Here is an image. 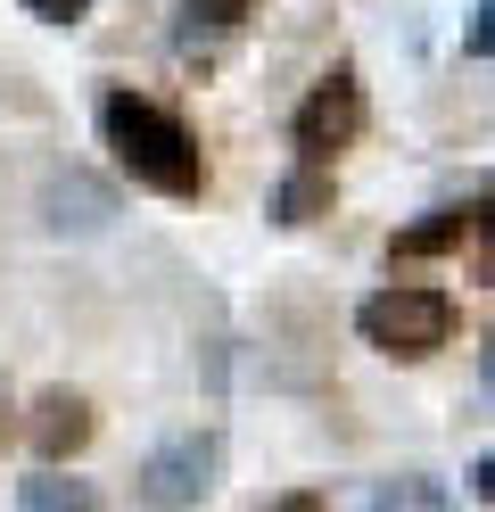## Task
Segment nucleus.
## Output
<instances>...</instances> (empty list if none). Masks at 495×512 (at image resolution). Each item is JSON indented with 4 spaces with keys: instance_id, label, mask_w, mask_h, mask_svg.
Instances as JSON below:
<instances>
[{
    "instance_id": "f257e3e1",
    "label": "nucleus",
    "mask_w": 495,
    "mask_h": 512,
    "mask_svg": "<svg viewBox=\"0 0 495 512\" xmlns=\"http://www.w3.org/2000/svg\"><path fill=\"white\" fill-rule=\"evenodd\" d=\"M99 124H108V149H116V166H124L132 182L165 190V199H190V190H207V157H198V141H190L157 100L108 91V100H99Z\"/></svg>"
},
{
    "instance_id": "f8f14e48",
    "label": "nucleus",
    "mask_w": 495,
    "mask_h": 512,
    "mask_svg": "<svg viewBox=\"0 0 495 512\" xmlns=\"http://www.w3.org/2000/svg\"><path fill=\"white\" fill-rule=\"evenodd\" d=\"M25 9H33V17H50V25H75L91 0H25Z\"/></svg>"
},
{
    "instance_id": "f3484780",
    "label": "nucleus",
    "mask_w": 495,
    "mask_h": 512,
    "mask_svg": "<svg viewBox=\"0 0 495 512\" xmlns=\"http://www.w3.org/2000/svg\"><path fill=\"white\" fill-rule=\"evenodd\" d=\"M487 364H495V347H487Z\"/></svg>"
},
{
    "instance_id": "ddd939ff",
    "label": "nucleus",
    "mask_w": 495,
    "mask_h": 512,
    "mask_svg": "<svg viewBox=\"0 0 495 512\" xmlns=\"http://www.w3.org/2000/svg\"><path fill=\"white\" fill-rule=\"evenodd\" d=\"M471 50H495V0L479 9V34H471Z\"/></svg>"
},
{
    "instance_id": "1a4fd4ad",
    "label": "nucleus",
    "mask_w": 495,
    "mask_h": 512,
    "mask_svg": "<svg viewBox=\"0 0 495 512\" xmlns=\"http://www.w3.org/2000/svg\"><path fill=\"white\" fill-rule=\"evenodd\" d=\"M372 512H446V488H438V479H421V471L380 479V488H372Z\"/></svg>"
},
{
    "instance_id": "39448f33",
    "label": "nucleus",
    "mask_w": 495,
    "mask_h": 512,
    "mask_svg": "<svg viewBox=\"0 0 495 512\" xmlns=\"http://www.w3.org/2000/svg\"><path fill=\"white\" fill-rule=\"evenodd\" d=\"M33 446H42V463L83 455V446H91V405L66 397V389H50L42 405H33Z\"/></svg>"
},
{
    "instance_id": "9b49d317",
    "label": "nucleus",
    "mask_w": 495,
    "mask_h": 512,
    "mask_svg": "<svg viewBox=\"0 0 495 512\" xmlns=\"http://www.w3.org/2000/svg\"><path fill=\"white\" fill-rule=\"evenodd\" d=\"M256 9V0H182V17H190V34L198 25H207V34H231V25H240Z\"/></svg>"
},
{
    "instance_id": "f03ea898",
    "label": "nucleus",
    "mask_w": 495,
    "mask_h": 512,
    "mask_svg": "<svg viewBox=\"0 0 495 512\" xmlns=\"http://www.w3.org/2000/svg\"><path fill=\"white\" fill-rule=\"evenodd\" d=\"M363 339L396 364H421L454 339V298L446 290H380V298H363Z\"/></svg>"
},
{
    "instance_id": "2eb2a0df",
    "label": "nucleus",
    "mask_w": 495,
    "mask_h": 512,
    "mask_svg": "<svg viewBox=\"0 0 495 512\" xmlns=\"http://www.w3.org/2000/svg\"><path fill=\"white\" fill-rule=\"evenodd\" d=\"M281 512H322V496H289V504H281Z\"/></svg>"
},
{
    "instance_id": "4468645a",
    "label": "nucleus",
    "mask_w": 495,
    "mask_h": 512,
    "mask_svg": "<svg viewBox=\"0 0 495 512\" xmlns=\"http://www.w3.org/2000/svg\"><path fill=\"white\" fill-rule=\"evenodd\" d=\"M479 496H487V504H495V455H487V463H479Z\"/></svg>"
},
{
    "instance_id": "0eeeda50",
    "label": "nucleus",
    "mask_w": 495,
    "mask_h": 512,
    "mask_svg": "<svg viewBox=\"0 0 495 512\" xmlns=\"http://www.w3.org/2000/svg\"><path fill=\"white\" fill-rule=\"evenodd\" d=\"M462 232H471V215H462V207H438L429 223L396 232V256H446V248H462Z\"/></svg>"
},
{
    "instance_id": "6e6552de",
    "label": "nucleus",
    "mask_w": 495,
    "mask_h": 512,
    "mask_svg": "<svg viewBox=\"0 0 495 512\" xmlns=\"http://www.w3.org/2000/svg\"><path fill=\"white\" fill-rule=\"evenodd\" d=\"M25 512H99V504H91V479H66L50 463L42 479H25Z\"/></svg>"
},
{
    "instance_id": "20e7f679",
    "label": "nucleus",
    "mask_w": 495,
    "mask_h": 512,
    "mask_svg": "<svg viewBox=\"0 0 495 512\" xmlns=\"http://www.w3.org/2000/svg\"><path fill=\"white\" fill-rule=\"evenodd\" d=\"M355 133H363V91H355V75H330L314 100L297 108V149L322 166V157H330V149H347Z\"/></svg>"
},
{
    "instance_id": "7ed1b4c3",
    "label": "nucleus",
    "mask_w": 495,
    "mask_h": 512,
    "mask_svg": "<svg viewBox=\"0 0 495 512\" xmlns=\"http://www.w3.org/2000/svg\"><path fill=\"white\" fill-rule=\"evenodd\" d=\"M215 471H223V446L198 438V430H182V438H165L157 455L141 463V504L149 512H190L198 496L215 488Z\"/></svg>"
},
{
    "instance_id": "9d476101",
    "label": "nucleus",
    "mask_w": 495,
    "mask_h": 512,
    "mask_svg": "<svg viewBox=\"0 0 495 512\" xmlns=\"http://www.w3.org/2000/svg\"><path fill=\"white\" fill-rule=\"evenodd\" d=\"M330 207V182L322 174H297V182H281V223H314Z\"/></svg>"
},
{
    "instance_id": "dca6fc26",
    "label": "nucleus",
    "mask_w": 495,
    "mask_h": 512,
    "mask_svg": "<svg viewBox=\"0 0 495 512\" xmlns=\"http://www.w3.org/2000/svg\"><path fill=\"white\" fill-rule=\"evenodd\" d=\"M471 223H479V232H487V240H495V199H487V207H479V215H471Z\"/></svg>"
},
{
    "instance_id": "423d86ee",
    "label": "nucleus",
    "mask_w": 495,
    "mask_h": 512,
    "mask_svg": "<svg viewBox=\"0 0 495 512\" xmlns=\"http://www.w3.org/2000/svg\"><path fill=\"white\" fill-rule=\"evenodd\" d=\"M50 223H58V232H99V223H108V190L83 182V174H66L50 190Z\"/></svg>"
}]
</instances>
